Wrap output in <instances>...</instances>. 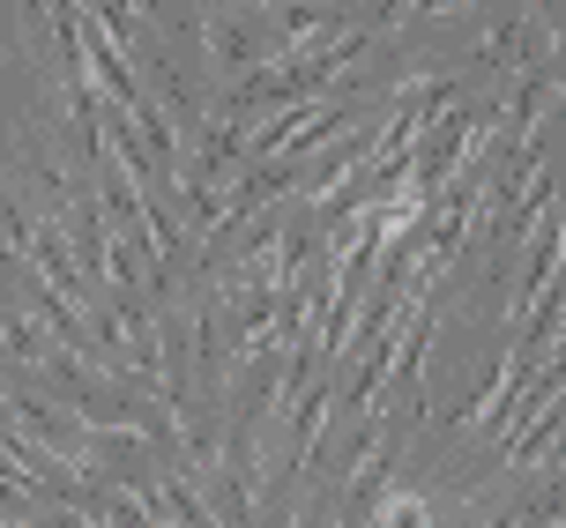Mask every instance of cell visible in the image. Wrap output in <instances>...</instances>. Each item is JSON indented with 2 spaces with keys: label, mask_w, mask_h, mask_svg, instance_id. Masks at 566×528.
Wrapping results in <instances>:
<instances>
[{
  "label": "cell",
  "mask_w": 566,
  "mask_h": 528,
  "mask_svg": "<svg viewBox=\"0 0 566 528\" xmlns=\"http://www.w3.org/2000/svg\"><path fill=\"white\" fill-rule=\"evenodd\" d=\"M380 528H440V514H432V499H418V492H380Z\"/></svg>",
  "instance_id": "1"
}]
</instances>
